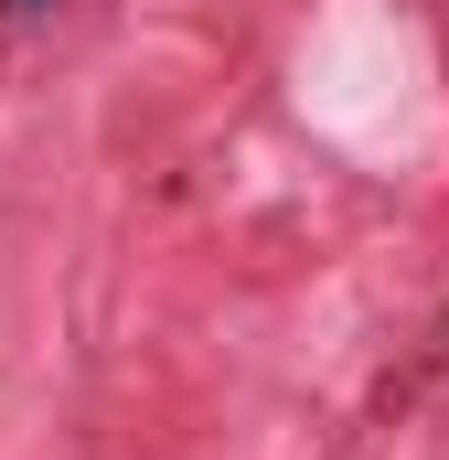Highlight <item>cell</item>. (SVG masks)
<instances>
[{
  "label": "cell",
  "instance_id": "cell-1",
  "mask_svg": "<svg viewBox=\"0 0 449 460\" xmlns=\"http://www.w3.org/2000/svg\"><path fill=\"white\" fill-rule=\"evenodd\" d=\"M32 11H65V0H0V22H32Z\"/></svg>",
  "mask_w": 449,
  "mask_h": 460
}]
</instances>
